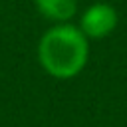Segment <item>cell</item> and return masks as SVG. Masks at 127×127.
Returning <instances> with one entry per match:
<instances>
[{
  "instance_id": "cell-3",
  "label": "cell",
  "mask_w": 127,
  "mask_h": 127,
  "mask_svg": "<svg viewBox=\"0 0 127 127\" xmlns=\"http://www.w3.org/2000/svg\"><path fill=\"white\" fill-rule=\"evenodd\" d=\"M36 6L46 18L65 22L75 14L77 2L75 0H36Z\"/></svg>"
},
{
  "instance_id": "cell-1",
  "label": "cell",
  "mask_w": 127,
  "mask_h": 127,
  "mask_svg": "<svg viewBox=\"0 0 127 127\" xmlns=\"http://www.w3.org/2000/svg\"><path fill=\"white\" fill-rule=\"evenodd\" d=\"M87 38L79 28H73L69 24L48 30L38 46L42 67L58 79H69L77 75L87 64Z\"/></svg>"
},
{
  "instance_id": "cell-2",
  "label": "cell",
  "mask_w": 127,
  "mask_h": 127,
  "mask_svg": "<svg viewBox=\"0 0 127 127\" xmlns=\"http://www.w3.org/2000/svg\"><path fill=\"white\" fill-rule=\"evenodd\" d=\"M117 12L111 4H105V2H97V4H91L83 16H81V32L85 38H105L109 36L115 26H117Z\"/></svg>"
}]
</instances>
